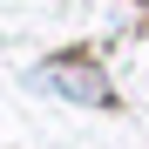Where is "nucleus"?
Returning <instances> with one entry per match:
<instances>
[{"label":"nucleus","instance_id":"obj_1","mask_svg":"<svg viewBox=\"0 0 149 149\" xmlns=\"http://www.w3.org/2000/svg\"><path fill=\"white\" fill-rule=\"evenodd\" d=\"M41 88L68 95V102H88V109H115V88L102 81V68H88V61H47Z\"/></svg>","mask_w":149,"mask_h":149}]
</instances>
